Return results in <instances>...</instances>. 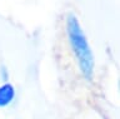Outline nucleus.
<instances>
[{
	"instance_id": "nucleus-2",
	"label": "nucleus",
	"mask_w": 120,
	"mask_h": 119,
	"mask_svg": "<svg viewBox=\"0 0 120 119\" xmlns=\"http://www.w3.org/2000/svg\"><path fill=\"white\" fill-rule=\"evenodd\" d=\"M14 88L10 84H5L3 87H0V107H5L8 104L11 103V100L14 99Z\"/></svg>"
},
{
	"instance_id": "nucleus-1",
	"label": "nucleus",
	"mask_w": 120,
	"mask_h": 119,
	"mask_svg": "<svg viewBox=\"0 0 120 119\" xmlns=\"http://www.w3.org/2000/svg\"><path fill=\"white\" fill-rule=\"evenodd\" d=\"M68 33H69L71 46H73L75 54H76L81 72L86 77V79H90L93 75V68H94L93 54L89 48L88 42H86L84 31L81 30L80 25H79L76 18L74 15H70L68 18Z\"/></svg>"
}]
</instances>
